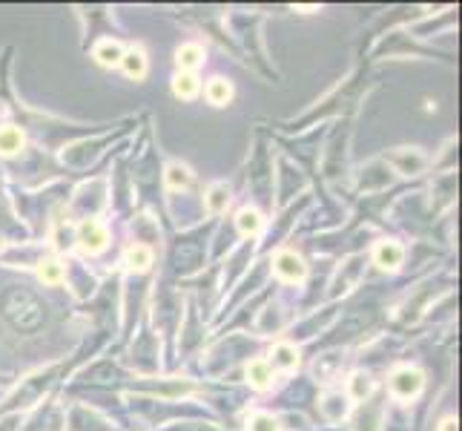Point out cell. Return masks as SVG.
<instances>
[{"instance_id": "obj_5", "label": "cell", "mask_w": 462, "mask_h": 431, "mask_svg": "<svg viewBox=\"0 0 462 431\" xmlns=\"http://www.w3.org/2000/svg\"><path fill=\"white\" fill-rule=\"evenodd\" d=\"M245 377L256 391H270L276 383V371L267 359H250L247 368H245Z\"/></svg>"}, {"instance_id": "obj_4", "label": "cell", "mask_w": 462, "mask_h": 431, "mask_svg": "<svg viewBox=\"0 0 462 431\" xmlns=\"http://www.w3.org/2000/svg\"><path fill=\"white\" fill-rule=\"evenodd\" d=\"M373 262L379 270H399V265L405 262V248L399 242H379L373 250Z\"/></svg>"}, {"instance_id": "obj_6", "label": "cell", "mask_w": 462, "mask_h": 431, "mask_svg": "<svg viewBox=\"0 0 462 431\" xmlns=\"http://www.w3.org/2000/svg\"><path fill=\"white\" fill-rule=\"evenodd\" d=\"M267 363L273 366V371L276 368H281V371H296L299 368V363H301V356H299V348L296 345H290V342H279L273 351H270V359Z\"/></svg>"}, {"instance_id": "obj_14", "label": "cell", "mask_w": 462, "mask_h": 431, "mask_svg": "<svg viewBox=\"0 0 462 431\" xmlns=\"http://www.w3.org/2000/svg\"><path fill=\"white\" fill-rule=\"evenodd\" d=\"M198 92H201V84H198V78L193 75V72H178V75L173 78V95L178 101H193Z\"/></svg>"}, {"instance_id": "obj_3", "label": "cell", "mask_w": 462, "mask_h": 431, "mask_svg": "<svg viewBox=\"0 0 462 431\" xmlns=\"http://www.w3.org/2000/svg\"><path fill=\"white\" fill-rule=\"evenodd\" d=\"M273 273H276L281 282L299 284V282L307 279V265H304V259H301L296 250H281V253H276V259H273Z\"/></svg>"}, {"instance_id": "obj_2", "label": "cell", "mask_w": 462, "mask_h": 431, "mask_svg": "<svg viewBox=\"0 0 462 431\" xmlns=\"http://www.w3.org/2000/svg\"><path fill=\"white\" fill-rule=\"evenodd\" d=\"M75 242H78V248L87 253V256H98L107 250L109 245V230L104 222L98 219H87L78 225V230H75Z\"/></svg>"}, {"instance_id": "obj_19", "label": "cell", "mask_w": 462, "mask_h": 431, "mask_svg": "<svg viewBox=\"0 0 462 431\" xmlns=\"http://www.w3.org/2000/svg\"><path fill=\"white\" fill-rule=\"evenodd\" d=\"M204 204H207L210 213H224L227 204H230V187L227 184H213L207 190V196H204Z\"/></svg>"}, {"instance_id": "obj_7", "label": "cell", "mask_w": 462, "mask_h": 431, "mask_svg": "<svg viewBox=\"0 0 462 431\" xmlns=\"http://www.w3.org/2000/svg\"><path fill=\"white\" fill-rule=\"evenodd\" d=\"M121 69L124 75L132 78V81H141L146 78V69H149V60H146V52L132 46V49H124V58H121Z\"/></svg>"}, {"instance_id": "obj_12", "label": "cell", "mask_w": 462, "mask_h": 431, "mask_svg": "<svg viewBox=\"0 0 462 431\" xmlns=\"http://www.w3.org/2000/svg\"><path fill=\"white\" fill-rule=\"evenodd\" d=\"M204 95H207V101H210L213 107H227L230 101H233L236 90H233V84H230L227 78H210Z\"/></svg>"}, {"instance_id": "obj_21", "label": "cell", "mask_w": 462, "mask_h": 431, "mask_svg": "<svg viewBox=\"0 0 462 431\" xmlns=\"http://www.w3.org/2000/svg\"><path fill=\"white\" fill-rule=\"evenodd\" d=\"M439 431H456V417H445L439 422Z\"/></svg>"}, {"instance_id": "obj_9", "label": "cell", "mask_w": 462, "mask_h": 431, "mask_svg": "<svg viewBox=\"0 0 462 431\" xmlns=\"http://www.w3.org/2000/svg\"><path fill=\"white\" fill-rule=\"evenodd\" d=\"M152 259H156V253H152V248L146 245H129L127 253H124V265L132 270V273H146L152 267Z\"/></svg>"}, {"instance_id": "obj_8", "label": "cell", "mask_w": 462, "mask_h": 431, "mask_svg": "<svg viewBox=\"0 0 462 431\" xmlns=\"http://www.w3.org/2000/svg\"><path fill=\"white\" fill-rule=\"evenodd\" d=\"M92 58H95L101 66H107V69H115V66H121V58H124V46H121L118 41H112V38H104V41H98V43H95V49H92Z\"/></svg>"}, {"instance_id": "obj_15", "label": "cell", "mask_w": 462, "mask_h": 431, "mask_svg": "<svg viewBox=\"0 0 462 431\" xmlns=\"http://www.w3.org/2000/svg\"><path fill=\"white\" fill-rule=\"evenodd\" d=\"M164 184L170 187V190H187L190 184H193V170L187 167V164H178V161H173V164H167V170H164Z\"/></svg>"}, {"instance_id": "obj_13", "label": "cell", "mask_w": 462, "mask_h": 431, "mask_svg": "<svg viewBox=\"0 0 462 431\" xmlns=\"http://www.w3.org/2000/svg\"><path fill=\"white\" fill-rule=\"evenodd\" d=\"M391 164L402 173V176H417L422 167H425V156L419 153V150H399V153H394L391 156Z\"/></svg>"}, {"instance_id": "obj_11", "label": "cell", "mask_w": 462, "mask_h": 431, "mask_svg": "<svg viewBox=\"0 0 462 431\" xmlns=\"http://www.w3.org/2000/svg\"><path fill=\"white\" fill-rule=\"evenodd\" d=\"M204 63V49L198 43H184L176 49V66L178 72H193L195 75V69Z\"/></svg>"}, {"instance_id": "obj_20", "label": "cell", "mask_w": 462, "mask_h": 431, "mask_svg": "<svg viewBox=\"0 0 462 431\" xmlns=\"http://www.w3.org/2000/svg\"><path fill=\"white\" fill-rule=\"evenodd\" d=\"M247 431H281L279 420L273 414H264V411H256L250 420H247Z\"/></svg>"}, {"instance_id": "obj_17", "label": "cell", "mask_w": 462, "mask_h": 431, "mask_svg": "<svg viewBox=\"0 0 462 431\" xmlns=\"http://www.w3.org/2000/svg\"><path fill=\"white\" fill-rule=\"evenodd\" d=\"M370 394H373V380H370V374H365V371L350 374V380H348V397L356 400V403H362V400H367Z\"/></svg>"}, {"instance_id": "obj_16", "label": "cell", "mask_w": 462, "mask_h": 431, "mask_svg": "<svg viewBox=\"0 0 462 431\" xmlns=\"http://www.w3.org/2000/svg\"><path fill=\"white\" fill-rule=\"evenodd\" d=\"M262 225H264V219H262V213L256 207H242L236 213V228H239L242 236H256L262 230Z\"/></svg>"}, {"instance_id": "obj_1", "label": "cell", "mask_w": 462, "mask_h": 431, "mask_svg": "<svg viewBox=\"0 0 462 431\" xmlns=\"http://www.w3.org/2000/svg\"><path fill=\"white\" fill-rule=\"evenodd\" d=\"M422 388H425V374L419 368H414V366H399L388 377V391L397 400H405V403L417 400L422 394Z\"/></svg>"}, {"instance_id": "obj_18", "label": "cell", "mask_w": 462, "mask_h": 431, "mask_svg": "<svg viewBox=\"0 0 462 431\" xmlns=\"http://www.w3.org/2000/svg\"><path fill=\"white\" fill-rule=\"evenodd\" d=\"M38 279H41L43 284H60V282H63V265H60L58 259H52V256L41 259V262H38Z\"/></svg>"}, {"instance_id": "obj_10", "label": "cell", "mask_w": 462, "mask_h": 431, "mask_svg": "<svg viewBox=\"0 0 462 431\" xmlns=\"http://www.w3.org/2000/svg\"><path fill=\"white\" fill-rule=\"evenodd\" d=\"M23 147H26V135L18 127H12V124L0 127V156H6V159L18 156Z\"/></svg>"}]
</instances>
